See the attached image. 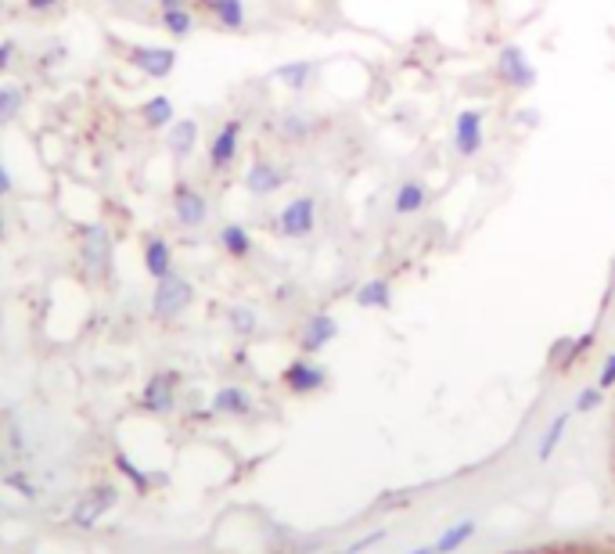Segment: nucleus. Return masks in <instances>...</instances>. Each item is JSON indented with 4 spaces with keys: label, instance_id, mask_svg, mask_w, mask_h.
Returning a JSON list of instances; mask_svg holds the SVG:
<instances>
[{
    "label": "nucleus",
    "instance_id": "1",
    "mask_svg": "<svg viewBox=\"0 0 615 554\" xmlns=\"http://www.w3.org/2000/svg\"><path fill=\"white\" fill-rule=\"evenodd\" d=\"M112 249H116V238L108 231V224H87L80 227V263L90 277H105L112 270Z\"/></svg>",
    "mask_w": 615,
    "mask_h": 554
},
{
    "label": "nucleus",
    "instance_id": "2",
    "mask_svg": "<svg viewBox=\"0 0 615 554\" xmlns=\"http://www.w3.org/2000/svg\"><path fill=\"white\" fill-rule=\"evenodd\" d=\"M191 299H195V288H191L188 277H180L177 270L173 274H166L155 285V295H152V313L159 317V321H177L180 313L188 310Z\"/></svg>",
    "mask_w": 615,
    "mask_h": 554
},
{
    "label": "nucleus",
    "instance_id": "3",
    "mask_svg": "<svg viewBox=\"0 0 615 554\" xmlns=\"http://www.w3.org/2000/svg\"><path fill=\"white\" fill-rule=\"evenodd\" d=\"M313 227H317V198L313 195H299L292 198L281 213H277V234L281 238H310Z\"/></svg>",
    "mask_w": 615,
    "mask_h": 554
},
{
    "label": "nucleus",
    "instance_id": "4",
    "mask_svg": "<svg viewBox=\"0 0 615 554\" xmlns=\"http://www.w3.org/2000/svg\"><path fill=\"white\" fill-rule=\"evenodd\" d=\"M486 148V112L482 108H464L454 119V152L461 159H475Z\"/></svg>",
    "mask_w": 615,
    "mask_h": 554
},
{
    "label": "nucleus",
    "instance_id": "5",
    "mask_svg": "<svg viewBox=\"0 0 615 554\" xmlns=\"http://www.w3.org/2000/svg\"><path fill=\"white\" fill-rule=\"evenodd\" d=\"M497 76L508 90H529L536 83V69L518 44H504L497 51Z\"/></svg>",
    "mask_w": 615,
    "mask_h": 554
},
{
    "label": "nucleus",
    "instance_id": "6",
    "mask_svg": "<svg viewBox=\"0 0 615 554\" xmlns=\"http://www.w3.org/2000/svg\"><path fill=\"white\" fill-rule=\"evenodd\" d=\"M241 119H227V123H220V130L213 134V141H209V170L213 173H223L231 170L234 159H238V148H241Z\"/></svg>",
    "mask_w": 615,
    "mask_h": 554
},
{
    "label": "nucleus",
    "instance_id": "7",
    "mask_svg": "<svg viewBox=\"0 0 615 554\" xmlns=\"http://www.w3.org/2000/svg\"><path fill=\"white\" fill-rule=\"evenodd\" d=\"M126 58H130L134 69H141L144 76H152V80H166V76L177 69V51H173V47H159V44L130 47Z\"/></svg>",
    "mask_w": 615,
    "mask_h": 554
},
{
    "label": "nucleus",
    "instance_id": "8",
    "mask_svg": "<svg viewBox=\"0 0 615 554\" xmlns=\"http://www.w3.org/2000/svg\"><path fill=\"white\" fill-rule=\"evenodd\" d=\"M173 216H177L180 227L195 231V227H202L209 220V202H205L202 191L180 180L177 188H173Z\"/></svg>",
    "mask_w": 615,
    "mask_h": 554
},
{
    "label": "nucleus",
    "instance_id": "9",
    "mask_svg": "<svg viewBox=\"0 0 615 554\" xmlns=\"http://www.w3.org/2000/svg\"><path fill=\"white\" fill-rule=\"evenodd\" d=\"M177 382L180 378L173 371H159L148 378V385L141 389V407L148 414H170L177 403Z\"/></svg>",
    "mask_w": 615,
    "mask_h": 554
},
{
    "label": "nucleus",
    "instance_id": "10",
    "mask_svg": "<svg viewBox=\"0 0 615 554\" xmlns=\"http://www.w3.org/2000/svg\"><path fill=\"white\" fill-rule=\"evenodd\" d=\"M116 501H119L116 486H94V490H87L80 501H76V508H72V522L83 526V529H90Z\"/></svg>",
    "mask_w": 615,
    "mask_h": 554
},
{
    "label": "nucleus",
    "instance_id": "11",
    "mask_svg": "<svg viewBox=\"0 0 615 554\" xmlns=\"http://www.w3.org/2000/svg\"><path fill=\"white\" fill-rule=\"evenodd\" d=\"M241 184H245V191H249V195L267 198V195H274V191H281V184H285V170H281L277 162L256 159L249 170H245Z\"/></svg>",
    "mask_w": 615,
    "mask_h": 554
},
{
    "label": "nucleus",
    "instance_id": "12",
    "mask_svg": "<svg viewBox=\"0 0 615 554\" xmlns=\"http://www.w3.org/2000/svg\"><path fill=\"white\" fill-rule=\"evenodd\" d=\"M335 331H339V324L331 321L328 313H313L310 321L303 324V331H299V346H303L306 353H317V349H324L335 339Z\"/></svg>",
    "mask_w": 615,
    "mask_h": 554
},
{
    "label": "nucleus",
    "instance_id": "13",
    "mask_svg": "<svg viewBox=\"0 0 615 554\" xmlns=\"http://www.w3.org/2000/svg\"><path fill=\"white\" fill-rule=\"evenodd\" d=\"M285 385L292 393H313V389H321L324 385L321 364H313V360H295V364H288Z\"/></svg>",
    "mask_w": 615,
    "mask_h": 554
},
{
    "label": "nucleus",
    "instance_id": "14",
    "mask_svg": "<svg viewBox=\"0 0 615 554\" xmlns=\"http://www.w3.org/2000/svg\"><path fill=\"white\" fill-rule=\"evenodd\" d=\"M202 8L213 15V22L220 29H245V0H202Z\"/></svg>",
    "mask_w": 615,
    "mask_h": 554
},
{
    "label": "nucleus",
    "instance_id": "15",
    "mask_svg": "<svg viewBox=\"0 0 615 554\" xmlns=\"http://www.w3.org/2000/svg\"><path fill=\"white\" fill-rule=\"evenodd\" d=\"M144 270L155 277V281H162L166 274H173V249L166 238H148L144 242Z\"/></svg>",
    "mask_w": 615,
    "mask_h": 554
},
{
    "label": "nucleus",
    "instance_id": "16",
    "mask_svg": "<svg viewBox=\"0 0 615 554\" xmlns=\"http://www.w3.org/2000/svg\"><path fill=\"white\" fill-rule=\"evenodd\" d=\"M428 206V188L421 180H403L393 195V213L396 216H414Z\"/></svg>",
    "mask_w": 615,
    "mask_h": 554
},
{
    "label": "nucleus",
    "instance_id": "17",
    "mask_svg": "<svg viewBox=\"0 0 615 554\" xmlns=\"http://www.w3.org/2000/svg\"><path fill=\"white\" fill-rule=\"evenodd\" d=\"M198 144V123L195 119H173L170 123V137H166V148H170V155H177V159H188L191 152H195Z\"/></svg>",
    "mask_w": 615,
    "mask_h": 554
},
{
    "label": "nucleus",
    "instance_id": "18",
    "mask_svg": "<svg viewBox=\"0 0 615 554\" xmlns=\"http://www.w3.org/2000/svg\"><path fill=\"white\" fill-rule=\"evenodd\" d=\"M141 119L148 130H170V123L177 119V108H173V101L166 94H155V98H148L141 105Z\"/></svg>",
    "mask_w": 615,
    "mask_h": 554
},
{
    "label": "nucleus",
    "instance_id": "19",
    "mask_svg": "<svg viewBox=\"0 0 615 554\" xmlns=\"http://www.w3.org/2000/svg\"><path fill=\"white\" fill-rule=\"evenodd\" d=\"M220 245L231 260H249L252 256V234L241 224H223L220 227Z\"/></svg>",
    "mask_w": 615,
    "mask_h": 554
},
{
    "label": "nucleus",
    "instance_id": "20",
    "mask_svg": "<svg viewBox=\"0 0 615 554\" xmlns=\"http://www.w3.org/2000/svg\"><path fill=\"white\" fill-rule=\"evenodd\" d=\"M389 303H393V292H389L385 277H371L357 288V306H364V310H385Z\"/></svg>",
    "mask_w": 615,
    "mask_h": 554
},
{
    "label": "nucleus",
    "instance_id": "21",
    "mask_svg": "<svg viewBox=\"0 0 615 554\" xmlns=\"http://www.w3.org/2000/svg\"><path fill=\"white\" fill-rule=\"evenodd\" d=\"M313 72H317V65L313 62H285L274 69V80L285 83L288 90H306L313 80Z\"/></svg>",
    "mask_w": 615,
    "mask_h": 554
},
{
    "label": "nucleus",
    "instance_id": "22",
    "mask_svg": "<svg viewBox=\"0 0 615 554\" xmlns=\"http://www.w3.org/2000/svg\"><path fill=\"white\" fill-rule=\"evenodd\" d=\"M252 400L245 389H238V385H227V389H220V393L213 396V411L216 414H249Z\"/></svg>",
    "mask_w": 615,
    "mask_h": 554
},
{
    "label": "nucleus",
    "instance_id": "23",
    "mask_svg": "<svg viewBox=\"0 0 615 554\" xmlns=\"http://www.w3.org/2000/svg\"><path fill=\"white\" fill-rule=\"evenodd\" d=\"M162 29H166V33L170 36H177V40H184V36H191L195 33V11L191 8H170V11H162Z\"/></svg>",
    "mask_w": 615,
    "mask_h": 554
},
{
    "label": "nucleus",
    "instance_id": "24",
    "mask_svg": "<svg viewBox=\"0 0 615 554\" xmlns=\"http://www.w3.org/2000/svg\"><path fill=\"white\" fill-rule=\"evenodd\" d=\"M22 108H26L22 87H0V130L8 123H15V119L22 116Z\"/></svg>",
    "mask_w": 615,
    "mask_h": 554
},
{
    "label": "nucleus",
    "instance_id": "25",
    "mask_svg": "<svg viewBox=\"0 0 615 554\" xmlns=\"http://www.w3.org/2000/svg\"><path fill=\"white\" fill-rule=\"evenodd\" d=\"M313 126H317V119L306 116V112H288L281 119V137L285 141H306V137H313Z\"/></svg>",
    "mask_w": 615,
    "mask_h": 554
},
{
    "label": "nucleus",
    "instance_id": "26",
    "mask_svg": "<svg viewBox=\"0 0 615 554\" xmlns=\"http://www.w3.org/2000/svg\"><path fill=\"white\" fill-rule=\"evenodd\" d=\"M116 468H119V472H123L126 479H130V483H134L141 493H148V490H152V486L162 479V475H148V472H141V468H137L134 461H130V457H126V454H116Z\"/></svg>",
    "mask_w": 615,
    "mask_h": 554
},
{
    "label": "nucleus",
    "instance_id": "27",
    "mask_svg": "<svg viewBox=\"0 0 615 554\" xmlns=\"http://www.w3.org/2000/svg\"><path fill=\"white\" fill-rule=\"evenodd\" d=\"M227 321H231V328L238 331V335H252V331H256V310H252V306H231V310H227Z\"/></svg>",
    "mask_w": 615,
    "mask_h": 554
},
{
    "label": "nucleus",
    "instance_id": "28",
    "mask_svg": "<svg viewBox=\"0 0 615 554\" xmlns=\"http://www.w3.org/2000/svg\"><path fill=\"white\" fill-rule=\"evenodd\" d=\"M8 486H11V490H18V493H22V497H33V483H29V479H26V475H22V472H11L8 475Z\"/></svg>",
    "mask_w": 615,
    "mask_h": 554
},
{
    "label": "nucleus",
    "instance_id": "29",
    "mask_svg": "<svg viewBox=\"0 0 615 554\" xmlns=\"http://www.w3.org/2000/svg\"><path fill=\"white\" fill-rule=\"evenodd\" d=\"M15 54H18L15 40H4V44H0V72H8V69H11V62H15Z\"/></svg>",
    "mask_w": 615,
    "mask_h": 554
},
{
    "label": "nucleus",
    "instance_id": "30",
    "mask_svg": "<svg viewBox=\"0 0 615 554\" xmlns=\"http://www.w3.org/2000/svg\"><path fill=\"white\" fill-rule=\"evenodd\" d=\"M11 188H15V184H11V173H8V166L0 162V198L11 195Z\"/></svg>",
    "mask_w": 615,
    "mask_h": 554
},
{
    "label": "nucleus",
    "instance_id": "31",
    "mask_svg": "<svg viewBox=\"0 0 615 554\" xmlns=\"http://www.w3.org/2000/svg\"><path fill=\"white\" fill-rule=\"evenodd\" d=\"M26 8L29 11H51V8H58V0H26Z\"/></svg>",
    "mask_w": 615,
    "mask_h": 554
},
{
    "label": "nucleus",
    "instance_id": "32",
    "mask_svg": "<svg viewBox=\"0 0 615 554\" xmlns=\"http://www.w3.org/2000/svg\"><path fill=\"white\" fill-rule=\"evenodd\" d=\"M601 385H615V357H608L605 371H601Z\"/></svg>",
    "mask_w": 615,
    "mask_h": 554
},
{
    "label": "nucleus",
    "instance_id": "33",
    "mask_svg": "<svg viewBox=\"0 0 615 554\" xmlns=\"http://www.w3.org/2000/svg\"><path fill=\"white\" fill-rule=\"evenodd\" d=\"M159 8H162V11H170V8H188V0H159Z\"/></svg>",
    "mask_w": 615,
    "mask_h": 554
},
{
    "label": "nucleus",
    "instance_id": "34",
    "mask_svg": "<svg viewBox=\"0 0 615 554\" xmlns=\"http://www.w3.org/2000/svg\"><path fill=\"white\" fill-rule=\"evenodd\" d=\"M0 238H4V213H0Z\"/></svg>",
    "mask_w": 615,
    "mask_h": 554
}]
</instances>
